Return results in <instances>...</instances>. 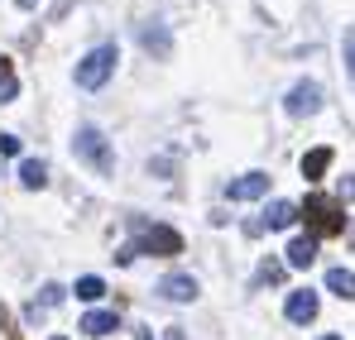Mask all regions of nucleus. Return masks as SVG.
<instances>
[{
	"instance_id": "f257e3e1",
	"label": "nucleus",
	"mask_w": 355,
	"mask_h": 340,
	"mask_svg": "<svg viewBox=\"0 0 355 340\" xmlns=\"http://www.w3.org/2000/svg\"><path fill=\"white\" fill-rule=\"evenodd\" d=\"M297 216L307 221V235H312V240H327V235H341V230H346L341 202H336V197H322V192H312V197L297 206Z\"/></svg>"
},
{
	"instance_id": "f03ea898",
	"label": "nucleus",
	"mask_w": 355,
	"mask_h": 340,
	"mask_svg": "<svg viewBox=\"0 0 355 340\" xmlns=\"http://www.w3.org/2000/svg\"><path fill=\"white\" fill-rule=\"evenodd\" d=\"M130 230H135V244H130V249H139V254H159V259L182 254V235H178L173 226H154V221L135 216V221H130Z\"/></svg>"
},
{
	"instance_id": "7ed1b4c3",
	"label": "nucleus",
	"mask_w": 355,
	"mask_h": 340,
	"mask_svg": "<svg viewBox=\"0 0 355 340\" xmlns=\"http://www.w3.org/2000/svg\"><path fill=\"white\" fill-rule=\"evenodd\" d=\"M116 48L111 44H101V48H92V53L77 62V87L82 91H96V87H106L111 82V72H116Z\"/></svg>"
},
{
	"instance_id": "20e7f679",
	"label": "nucleus",
	"mask_w": 355,
	"mask_h": 340,
	"mask_svg": "<svg viewBox=\"0 0 355 340\" xmlns=\"http://www.w3.org/2000/svg\"><path fill=\"white\" fill-rule=\"evenodd\" d=\"M72 149H77V159H87L96 172L116 168V154H111V144H106V134H101L96 125H82V129L72 134Z\"/></svg>"
},
{
	"instance_id": "39448f33",
	"label": "nucleus",
	"mask_w": 355,
	"mask_h": 340,
	"mask_svg": "<svg viewBox=\"0 0 355 340\" xmlns=\"http://www.w3.org/2000/svg\"><path fill=\"white\" fill-rule=\"evenodd\" d=\"M284 111L297 115V120H302V115H317L322 111V87H317V82H297L293 91L284 96Z\"/></svg>"
},
{
	"instance_id": "423d86ee",
	"label": "nucleus",
	"mask_w": 355,
	"mask_h": 340,
	"mask_svg": "<svg viewBox=\"0 0 355 340\" xmlns=\"http://www.w3.org/2000/svg\"><path fill=\"white\" fill-rule=\"evenodd\" d=\"M284 312H288V321H293V326H307V321L317 316V292H312V287H293Z\"/></svg>"
},
{
	"instance_id": "0eeeda50",
	"label": "nucleus",
	"mask_w": 355,
	"mask_h": 340,
	"mask_svg": "<svg viewBox=\"0 0 355 340\" xmlns=\"http://www.w3.org/2000/svg\"><path fill=\"white\" fill-rule=\"evenodd\" d=\"M226 192H231V202H254V197L269 192V172H245V177H236Z\"/></svg>"
},
{
	"instance_id": "6e6552de",
	"label": "nucleus",
	"mask_w": 355,
	"mask_h": 340,
	"mask_svg": "<svg viewBox=\"0 0 355 340\" xmlns=\"http://www.w3.org/2000/svg\"><path fill=\"white\" fill-rule=\"evenodd\" d=\"M284 264H288V269H312V264H317V240H312V235H297V240H288Z\"/></svg>"
},
{
	"instance_id": "1a4fd4ad",
	"label": "nucleus",
	"mask_w": 355,
	"mask_h": 340,
	"mask_svg": "<svg viewBox=\"0 0 355 340\" xmlns=\"http://www.w3.org/2000/svg\"><path fill=\"white\" fill-rule=\"evenodd\" d=\"M159 292H164L168 302H192V297H197V278H192V274H168V278L159 283Z\"/></svg>"
},
{
	"instance_id": "9d476101",
	"label": "nucleus",
	"mask_w": 355,
	"mask_h": 340,
	"mask_svg": "<svg viewBox=\"0 0 355 340\" xmlns=\"http://www.w3.org/2000/svg\"><path fill=\"white\" fill-rule=\"evenodd\" d=\"M331 159H336V154H331L327 144H322V149H307V154H302V177H307V182L327 177V168H331Z\"/></svg>"
},
{
	"instance_id": "9b49d317",
	"label": "nucleus",
	"mask_w": 355,
	"mask_h": 340,
	"mask_svg": "<svg viewBox=\"0 0 355 340\" xmlns=\"http://www.w3.org/2000/svg\"><path fill=\"white\" fill-rule=\"evenodd\" d=\"M120 326V316L116 312H87V316H82V331H87V336H111V331H116Z\"/></svg>"
},
{
	"instance_id": "f8f14e48",
	"label": "nucleus",
	"mask_w": 355,
	"mask_h": 340,
	"mask_svg": "<svg viewBox=\"0 0 355 340\" xmlns=\"http://www.w3.org/2000/svg\"><path fill=\"white\" fill-rule=\"evenodd\" d=\"M327 287H331L336 297L355 302V274H351V269H327Z\"/></svg>"
},
{
	"instance_id": "ddd939ff",
	"label": "nucleus",
	"mask_w": 355,
	"mask_h": 340,
	"mask_svg": "<svg viewBox=\"0 0 355 340\" xmlns=\"http://www.w3.org/2000/svg\"><path fill=\"white\" fill-rule=\"evenodd\" d=\"M293 221H297L293 202H274V206L264 211V226H269V230H284V226H293Z\"/></svg>"
},
{
	"instance_id": "4468645a",
	"label": "nucleus",
	"mask_w": 355,
	"mask_h": 340,
	"mask_svg": "<svg viewBox=\"0 0 355 340\" xmlns=\"http://www.w3.org/2000/svg\"><path fill=\"white\" fill-rule=\"evenodd\" d=\"M19 182L34 192V187H44V182H49V168H44L39 159H24V163H19Z\"/></svg>"
},
{
	"instance_id": "2eb2a0df",
	"label": "nucleus",
	"mask_w": 355,
	"mask_h": 340,
	"mask_svg": "<svg viewBox=\"0 0 355 340\" xmlns=\"http://www.w3.org/2000/svg\"><path fill=\"white\" fill-rule=\"evenodd\" d=\"M15 96H19L15 67H10V57H0V106H5V101H15Z\"/></svg>"
},
{
	"instance_id": "dca6fc26",
	"label": "nucleus",
	"mask_w": 355,
	"mask_h": 340,
	"mask_svg": "<svg viewBox=\"0 0 355 340\" xmlns=\"http://www.w3.org/2000/svg\"><path fill=\"white\" fill-rule=\"evenodd\" d=\"M139 44H144V48H159V53H168V34H164L159 24H144V29H139Z\"/></svg>"
},
{
	"instance_id": "f3484780",
	"label": "nucleus",
	"mask_w": 355,
	"mask_h": 340,
	"mask_svg": "<svg viewBox=\"0 0 355 340\" xmlns=\"http://www.w3.org/2000/svg\"><path fill=\"white\" fill-rule=\"evenodd\" d=\"M101 292H106V283H101L96 274H87V278H77V297H82V302H96Z\"/></svg>"
},
{
	"instance_id": "a211bd4d",
	"label": "nucleus",
	"mask_w": 355,
	"mask_h": 340,
	"mask_svg": "<svg viewBox=\"0 0 355 340\" xmlns=\"http://www.w3.org/2000/svg\"><path fill=\"white\" fill-rule=\"evenodd\" d=\"M62 297H67V292H62V283H49L39 297H34V312H39V307H58Z\"/></svg>"
},
{
	"instance_id": "6ab92c4d",
	"label": "nucleus",
	"mask_w": 355,
	"mask_h": 340,
	"mask_svg": "<svg viewBox=\"0 0 355 340\" xmlns=\"http://www.w3.org/2000/svg\"><path fill=\"white\" fill-rule=\"evenodd\" d=\"M254 278H259V283H284V264H279V259H264Z\"/></svg>"
},
{
	"instance_id": "aec40b11",
	"label": "nucleus",
	"mask_w": 355,
	"mask_h": 340,
	"mask_svg": "<svg viewBox=\"0 0 355 340\" xmlns=\"http://www.w3.org/2000/svg\"><path fill=\"white\" fill-rule=\"evenodd\" d=\"M0 154L5 159H19V134H0Z\"/></svg>"
},
{
	"instance_id": "412c9836",
	"label": "nucleus",
	"mask_w": 355,
	"mask_h": 340,
	"mask_svg": "<svg viewBox=\"0 0 355 340\" xmlns=\"http://www.w3.org/2000/svg\"><path fill=\"white\" fill-rule=\"evenodd\" d=\"M346 67H351V77H355V29H346Z\"/></svg>"
},
{
	"instance_id": "4be33fe9",
	"label": "nucleus",
	"mask_w": 355,
	"mask_h": 340,
	"mask_svg": "<svg viewBox=\"0 0 355 340\" xmlns=\"http://www.w3.org/2000/svg\"><path fill=\"white\" fill-rule=\"evenodd\" d=\"M341 202H355V177H341Z\"/></svg>"
},
{
	"instance_id": "5701e85b",
	"label": "nucleus",
	"mask_w": 355,
	"mask_h": 340,
	"mask_svg": "<svg viewBox=\"0 0 355 340\" xmlns=\"http://www.w3.org/2000/svg\"><path fill=\"white\" fill-rule=\"evenodd\" d=\"M135 340H154V336H149V331H144V326H139V331H135Z\"/></svg>"
},
{
	"instance_id": "b1692460",
	"label": "nucleus",
	"mask_w": 355,
	"mask_h": 340,
	"mask_svg": "<svg viewBox=\"0 0 355 340\" xmlns=\"http://www.w3.org/2000/svg\"><path fill=\"white\" fill-rule=\"evenodd\" d=\"M19 5H24V10H29V5H39V0H19Z\"/></svg>"
},
{
	"instance_id": "393cba45",
	"label": "nucleus",
	"mask_w": 355,
	"mask_h": 340,
	"mask_svg": "<svg viewBox=\"0 0 355 340\" xmlns=\"http://www.w3.org/2000/svg\"><path fill=\"white\" fill-rule=\"evenodd\" d=\"M322 340H341V336H322Z\"/></svg>"
},
{
	"instance_id": "a878e982",
	"label": "nucleus",
	"mask_w": 355,
	"mask_h": 340,
	"mask_svg": "<svg viewBox=\"0 0 355 340\" xmlns=\"http://www.w3.org/2000/svg\"><path fill=\"white\" fill-rule=\"evenodd\" d=\"M351 244H355V230H351Z\"/></svg>"
},
{
	"instance_id": "bb28decb",
	"label": "nucleus",
	"mask_w": 355,
	"mask_h": 340,
	"mask_svg": "<svg viewBox=\"0 0 355 340\" xmlns=\"http://www.w3.org/2000/svg\"><path fill=\"white\" fill-rule=\"evenodd\" d=\"M53 340H62V336H53Z\"/></svg>"
}]
</instances>
